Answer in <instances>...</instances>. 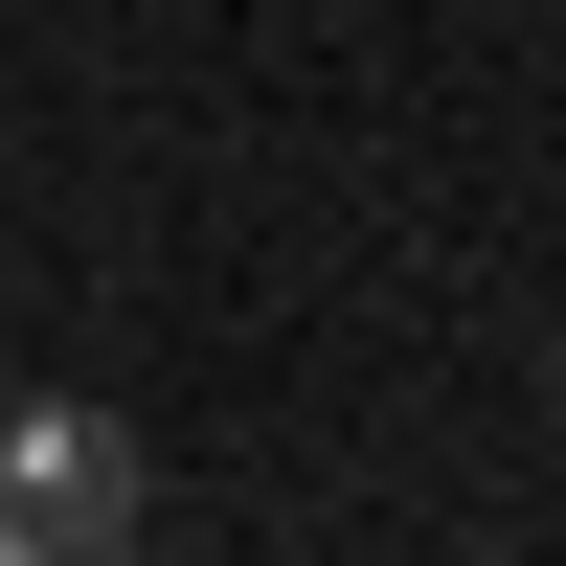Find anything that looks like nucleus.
Returning <instances> with one entry per match:
<instances>
[{
	"instance_id": "obj_1",
	"label": "nucleus",
	"mask_w": 566,
	"mask_h": 566,
	"mask_svg": "<svg viewBox=\"0 0 566 566\" xmlns=\"http://www.w3.org/2000/svg\"><path fill=\"white\" fill-rule=\"evenodd\" d=\"M136 522H159V476H136L114 408H23L0 431V566H114Z\"/></svg>"
}]
</instances>
